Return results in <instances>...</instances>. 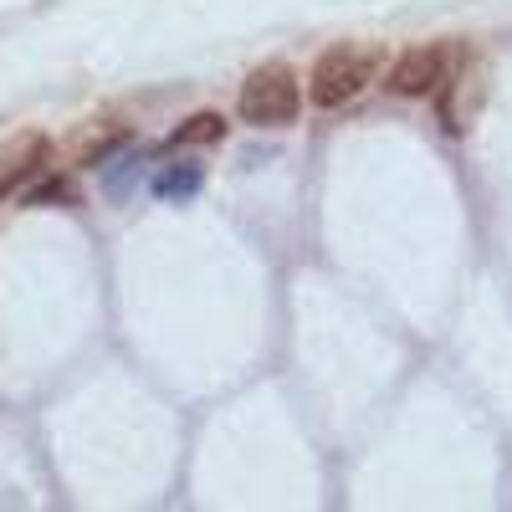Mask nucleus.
Returning a JSON list of instances; mask_svg holds the SVG:
<instances>
[{
	"instance_id": "obj_1",
	"label": "nucleus",
	"mask_w": 512,
	"mask_h": 512,
	"mask_svg": "<svg viewBox=\"0 0 512 512\" xmlns=\"http://www.w3.org/2000/svg\"><path fill=\"white\" fill-rule=\"evenodd\" d=\"M374 77H379V52L369 47V41H338V47H328L313 62L308 93H313L318 108H344L369 88Z\"/></svg>"
},
{
	"instance_id": "obj_2",
	"label": "nucleus",
	"mask_w": 512,
	"mask_h": 512,
	"mask_svg": "<svg viewBox=\"0 0 512 512\" xmlns=\"http://www.w3.org/2000/svg\"><path fill=\"white\" fill-rule=\"evenodd\" d=\"M236 108H241V118L256 123V128H287V123H297V113H303V88H297V72H292L287 62H267V67L246 72Z\"/></svg>"
},
{
	"instance_id": "obj_3",
	"label": "nucleus",
	"mask_w": 512,
	"mask_h": 512,
	"mask_svg": "<svg viewBox=\"0 0 512 512\" xmlns=\"http://www.w3.org/2000/svg\"><path fill=\"white\" fill-rule=\"evenodd\" d=\"M451 67H456V52L446 47V41H420V47H410L390 62L384 88H390L395 98H431L451 82Z\"/></svg>"
},
{
	"instance_id": "obj_4",
	"label": "nucleus",
	"mask_w": 512,
	"mask_h": 512,
	"mask_svg": "<svg viewBox=\"0 0 512 512\" xmlns=\"http://www.w3.org/2000/svg\"><path fill=\"white\" fill-rule=\"evenodd\" d=\"M52 164V139L47 134H16V139H6L0 144V200H11L21 185H31L41 169Z\"/></svg>"
},
{
	"instance_id": "obj_5",
	"label": "nucleus",
	"mask_w": 512,
	"mask_h": 512,
	"mask_svg": "<svg viewBox=\"0 0 512 512\" xmlns=\"http://www.w3.org/2000/svg\"><path fill=\"white\" fill-rule=\"evenodd\" d=\"M144 169H149V154L144 149H118V154H108L103 164H98V185H103V195L108 200H134V190L144 185Z\"/></svg>"
},
{
	"instance_id": "obj_6",
	"label": "nucleus",
	"mask_w": 512,
	"mask_h": 512,
	"mask_svg": "<svg viewBox=\"0 0 512 512\" xmlns=\"http://www.w3.org/2000/svg\"><path fill=\"white\" fill-rule=\"evenodd\" d=\"M200 185H205V169L200 164H164L159 175H154V195L164 200V205H185V200H195L200 195Z\"/></svg>"
},
{
	"instance_id": "obj_7",
	"label": "nucleus",
	"mask_w": 512,
	"mask_h": 512,
	"mask_svg": "<svg viewBox=\"0 0 512 512\" xmlns=\"http://www.w3.org/2000/svg\"><path fill=\"white\" fill-rule=\"evenodd\" d=\"M226 139V118L216 108H205V113H190L175 134H169V144L175 149H190V144H221Z\"/></svg>"
}]
</instances>
